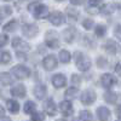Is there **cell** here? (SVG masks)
Segmentation results:
<instances>
[{
    "mask_svg": "<svg viewBox=\"0 0 121 121\" xmlns=\"http://www.w3.org/2000/svg\"><path fill=\"white\" fill-rule=\"evenodd\" d=\"M74 59H75V65L80 72H86L91 68V59L82 52L76 51L74 53Z\"/></svg>",
    "mask_w": 121,
    "mask_h": 121,
    "instance_id": "6da1fadb",
    "label": "cell"
},
{
    "mask_svg": "<svg viewBox=\"0 0 121 121\" xmlns=\"http://www.w3.org/2000/svg\"><path fill=\"white\" fill-rule=\"evenodd\" d=\"M28 10L35 16V18H39V19L45 18L48 15L47 6L46 5H43V4H39V3H32V4L28 6Z\"/></svg>",
    "mask_w": 121,
    "mask_h": 121,
    "instance_id": "7a4b0ae2",
    "label": "cell"
},
{
    "mask_svg": "<svg viewBox=\"0 0 121 121\" xmlns=\"http://www.w3.org/2000/svg\"><path fill=\"white\" fill-rule=\"evenodd\" d=\"M11 74H13V76L18 80H26L30 75V70H29V68H27L23 64H18V65L12 67Z\"/></svg>",
    "mask_w": 121,
    "mask_h": 121,
    "instance_id": "3957f363",
    "label": "cell"
},
{
    "mask_svg": "<svg viewBox=\"0 0 121 121\" xmlns=\"http://www.w3.org/2000/svg\"><path fill=\"white\" fill-rule=\"evenodd\" d=\"M45 43L46 46L50 48H57L59 46V40H58V34L55 30H47L45 34Z\"/></svg>",
    "mask_w": 121,
    "mask_h": 121,
    "instance_id": "277c9868",
    "label": "cell"
},
{
    "mask_svg": "<svg viewBox=\"0 0 121 121\" xmlns=\"http://www.w3.org/2000/svg\"><path fill=\"white\" fill-rule=\"evenodd\" d=\"M97 96H96V92L92 90V88H87L85 90L84 92L81 93L80 96V100H81V103L85 104V105H91L95 103Z\"/></svg>",
    "mask_w": 121,
    "mask_h": 121,
    "instance_id": "5b68a950",
    "label": "cell"
},
{
    "mask_svg": "<svg viewBox=\"0 0 121 121\" xmlns=\"http://www.w3.org/2000/svg\"><path fill=\"white\" fill-rule=\"evenodd\" d=\"M12 47L19 53H27L30 50V46L28 45V43H26L21 38H15L12 40Z\"/></svg>",
    "mask_w": 121,
    "mask_h": 121,
    "instance_id": "8992f818",
    "label": "cell"
},
{
    "mask_svg": "<svg viewBox=\"0 0 121 121\" xmlns=\"http://www.w3.org/2000/svg\"><path fill=\"white\" fill-rule=\"evenodd\" d=\"M100 84H102V86L105 87V88H112L113 86H115L117 84V80L113 74L105 73L100 76Z\"/></svg>",
    "mask_w": 121,
    "mask_h": 121,
    "instance_id": "52a82bcc",
    "label": "cell"
},
{
    "mask_svg": "<svg viewBox=\"0 0 121 121\" xmlns=\"http://www.w3.org/2000/svg\"><path fill=\"white\" fill-rule=\"evenodd\" d=\"M43 67L47 72H52L57 68V58L53 55H48L43 59Z\"/></svg>",
    "mask_w": 121,
    "mask_h": 121,
    "instance_id": "ba28073f",
    "label": "cell"
},
{
    "mask_svg": "<svg viewBox=\"0 0 121 121\" xmlns=\"http://www.w3.org/2000/svg\"><path fill=\"white\" fill-rule=\"evenodd\" d=\"M38 32H39L38 26H35V24H33V23H28V24H24V26L22 27V33H23V35H26V36L29 38V39H33V38L38 34Z\"/></svg>",
    "mask_w": 121,
    "mask_h": 121,
    "instance_id": "9c48e42d",
    "label": "cell"
},
{
    "mask_svg": "<svg viewBox=\"0 0 121 121\" xmlns=\"http://www.w3.org/2000/svg\"><path fill=\"white\" fill-rule=\"evenodd\" d=\"M48 21L51 22L53 26H60V24L64 23V16H63L62 12H59V11H53V12L50 13Z\"/></svg>",
    "mask_w": 121,
    "mask_h": 121,
    "instance_id": "30bf717a",
    "label": "cell"
},
{
    "mask_svg": "<svg viewBox=\"0 0 121 121\" xmlns=\"http://www.w3.org/2000/svg\"><path fill=\"white\" fill-rule=\"evenodd\" d=\"M63 39L67 44H72L76 36V29L74 27H68L67 29L63 30Z\"/></svg>",
    "mask_w": 121,
    "mask_h": 121,
    "instance_id": "8fae6325",
    "label": "cell"
},
{
    "mask_svg": "<svg viewBox=\"0 0 121 121\" xmlns=\"http://www.w3.org/2000/svg\"><path fill=\"white\" fill-rule=\"evenodd\" d=\"M59 112L64 116H70L74 113L73 104L70 103L69 100H63V102H60V104H59Z\"/></svg>",
    "mask_w": 121,
    "mask_h": 121,
    "instance_id": "7c38bea8",
    "label": "cell"
},
{
    "mask_svg": "<svg viewBox=\"0 0 121 121\" xmlns=\"http://www.w3.org/2000/svg\"><path fill=\"white\" fill-rule=\"evenodd\" d=\"M10 92H11V95H12L13 97H16V98H24L26 95H27V90H26L24 85L18 84V85L13 86Z\"/></svg>",
    "mask_w": 121,
    "mask_h": 121,
    "instance_id": "4fadbf2b",
    "label": "cell"
},
{
    "mask_svg": "<svg viewBox=\"0 0 121 121\" xmlns=\"http://www.w3.org/2000/svg\"><path fill=\"white\" fill-rule=\"evenodd\" d=\"M52 85L56 88H62L67 85V78L63 74H55L52 76Z\"/></svg>",
    "mask_w": 121,
    "mask_h": 121,
    "instance_id": "5bb4252c",
    "label": "cell"
},
{
    "mask_svg": "<svg viewBox=\"0 0 121 121\" xmlns=\"http://www.w3.org/2000/svg\"><path fill=\"white\" fill-rule=\"evenodd\" d=\"M44 109H45V113L48 115V116H53L56 115V112H57V107H56V103L53 102L52 98H48L45 104H44Z\"/></svg>",
    "mask_w": 121,
    "mask_h": 121,
    "instance_id": "9a60e30c",
    "label": "cell"
},
{
    "mask_svg": "<svg viewBox=\"0 0 121 121\" xmlns=\"http://www.w3.org/2000/svg\"><path fill=\"white\" fill-rule=\"evenodd\" d=\"M96 113H97V117L99 121H108L110 119V115H112L110 110L105 107H98Z\"/></svg>",
    "mask_w": 121,
    "mask_h": 121,
    "instance_id": "2e32d148",
    "label": "cell"
},
{
    "mask_svg": "<svg viewBox=\"0 0 121 121\" xmlns=\"http://www.w3.org/2000/svg\"><path fill=\"white\" fill-rule=\"evenodd\" d=\"M33 92H34V95H35V97L38 99H44L46 97V95H47V88L43 84H38V85L34 86Z\"/></svg>",
    "mask_w": 121,
    "mask_h": 121,
    "instance_id": "e0dca14e",
    "label": "cell"
},
{
    "mask_svg": "<svg viewBox=\"0 0 121 121\" xmlns=\"http://www.w3.org/2000/svg\"><path fill=\"white\" fill-rule=\"evenodd\" d=\"M103 48L105 50V52H108L109 55H115L116 51H117L116 43L114 41V40H112V39H108V40H107L105 44H104V46H103Z\"/></svg>",
    "mask_w": 121,
    "mask_h": 121,
    "instance_id": "ac0fdd59",
    "label": "cell"
},
{
    "mask_svg": "<svg viewBox=\"0 0 121 121\" xmlns=\"http://www.w3.org/2000/svg\"><path fill=\"white\" fill-rule=\"evenodd\" d=\"M6 107L9 109V112L12 113V114H17L19 112V103L15 99H7L6 100Z\"/></svg>",
    "mask_w": 121,
    "mask_h": 121,
    "instance_id": "d6986e66",
    "label": "cell"
},
{
    "mask_svg": "<svg viewBox=\"0 0 121 121\" xmlns=\"http://www.w3.org/2000/svg\"><path fill=\"white\" fill-rule=\"evenodd\" d=\"M103 98L107 103L109 104H115L116 100H117V95L115 92H113V91H107V92L103 95Z\"/></svg>",
    "mask_w": 121,
    "mask_h": 121,
    "instance_id": "ffe728a7",
    "label": "cell"
},
{
    "mask_svg": "<svg viewBox=\"0 0 121 121\" xmlns=\"http://www.w3.org/2000/svg\"><path fill=\"white\" fill-rule=\"evenodd\" d=\"M58 57H59V60L62 63H69L70 59H72V55H70V52L68 50H60Z\"/></svg>",
    "mask_w": 121,
    "mask_h": 121,
    "instance_id": "44dd1931",
    "label": "cell"
},
{
    "mask_svg": "<svg viewBox=\"0 0 121 121\" xmlns=\"http://www.w3.org/2000/svg\"><path fill=\"white\" fill-rule=\"evenodd\" d=\"M17 27H18V22L16 21V19H12V21H10L9 23H6V24L3 27V29L5 30V32L12 33V32H15V30L17 29Z\"/></svg>",
    "mask_w": 121,
    "mask_h": 121,
    "instance_id": "7402d4cb",
    "label": "cell"
},
{
    "mask_svg": "<svg viewBox=\"0 0 121 121\" xmlns=\"http://www.w3.org/2000/svg\"><path fill=\"white\" fill-rule=\"evenodd\" d=\"M23 110L26 114H33L35 113V103L33 100H27L24 103V107H23Z\"/></svg>",
    "mask_w": 121,
    "mask_h": 121,
    "instance_id": "603a6c76",
    "label": "cell"
},
{
    "mask_svg": "<svg viewBox=\"0 0 121 121\" xmlns=\"http://www.w3.org/2000/svg\"><path fill=\"white\" fill-rule=\"evenodd\" d=\"M11 60H12V57H11V53H10L9 51H3L1 52V56H0V62H1L3 65L9 64Z\"/></svg>",
    "mask_w": 121,
    "mask_h": 121,
    "instance_id": "cb8c5ba5",
    "label": "cell"
},
{
    "mask_svg": "<svg viewBox=\"0 0 121 121\" xmlns=\"http://www.w3.org/2000/svg\"><path fill=\"white\" fill-rule=\"evenodd\" d=\"M78 93H79V88L78 87H69V88H67L64 96H65L67 99H73V98L76 97Z\"/></svg>",
    "mask_w": 121,
    "mask_h": 121,
    "instance_id": "d4e9b609",
    "label": "cell"
},
{
    "mask_svg": "<svg viewBox=\"0 0 121 121\" xmlns=\"http://www.w3.org/2000/svg\"><path fill=\"white\" fill-rule=\"evenodd\" d=\"M67 16L72 19V21H76L78 17H79V11H78L76 9L68 7V9H67Z\"/></svg>",
    "mask_w": 121,
    "mask_h": 121,
    "instance_id": "484cf974",
    "label": "cell"
},
{
    "mask_svg": "<svg viewBox=\"0 0 121 121\" xmlns=\"http://www.w3.org/2000/svg\"><path fill=\"white\" fill-rule=\"evenodd\" d=\"M12 84V78L9 73H1V85L3 86H9Z\"/></svg>",
    "mask_w": 121,
    "mask_h": 121,
    "instance_id": "4316f807",
    "label": "cell"
},
{
    "mask_svg": "<svg viewBox=\"0 0 121 121\" xmlns=\"http://www.w3.org/2000/svg\"><path fill=\"white\" fill-rule=\"evenodd\" d=\"M80 119L82 121H93L92 113H91L90 110H81V112H80Z\"/></svg>",
    "mask_w": 121,
    "mask_h": 121,
    "instance_id": "83f0119b",
    "label": "cell"
},
{
    "mask_svg": "<svg viewBox=\"0 0 121 121\" xmlns=\"http://www.w3.org/2000/svg\"><path fill=\"white\" fill-rule=\"evenodd\" d=\"M105 33H107V28H105V26H103V24H97V26H96L95 34H96L98 38L104 36V35H105Z\"/></svg>",
    "mask_w": 121,
    "mask_h": 121,
    "instance_id": "f1b7e54d",
    "label": "cell"
},
{
    "mask_svg": "<svg viewBox=\"0 0 121 121\" xmlns=\"http://www.w3.org/2000/svg\"><path fill=\"white\" fill-rule=\"evenodd\" d=\"M45 114L43 112H35L32 114V121H44Z\"/></svg>",
    "mask_w": 121,
    "mask_h": 121,
    "instance_id": "f546056e",
    "label": "cell"
},
{
    "mask_svg": "<svg viewBox=\"0 0 121 121\" xmlns=\"http://www.w3.org/2000/svg\"><path fill=\"white\" fill-rule=\"evenodd\" d=\"M114 10H115V6H114V5L108 4V5H105L104 7H102L100 12H103L104 15H110V13H113V12H114Z\"/></svg>",
    "mask_w": 121,
    "mask_h": 121,
    "instance_id": "4dcf8cb0",
    "label": "cell"
},
{
    "mask_svg": "<svg viewBox=\"0 0 121 121\" xmlns=\"http://www.w3.org/2000/svg\"><path fill=\"white\" fill-rule=\"evenodd\" d=\"M12 13V9L10 6H1V19H4L6 16H10Z\"/></svg>",
    "mask_w": 121,
    "mask_h": 121,
    "instance_id": "1f68e13d",
    "label": "cell"
},
{
    "mask_svg": "<svg viewBox=\"0 0 121 121\" xmlns=\"http://www.w3.org/2000/svg\"><path fill=\"white\" fill-rule=\"evenodd\" d=\"M95 26V22L92 21L91 18H86L84 19V22H82V27L86 29V30H90V29H92Z\"/></svg>",
    "mask_w": 121,
    "mask_h": 121,
    "instance_id": "d6a6232c",
    "label": "cell"
},
{
    "mask_svg": "<svg viewBox=\"0 0 121 121\" xmlns=\"http://www.w3.org/2000/svg\"><path fill=\"white\" fill-rule=\"evenodd\" d=\"M108 62H107V59L104 58V57H99L98 59H97V67L98 68H100V69H102V68H105L108 64H107Z\"/></svg>",
    "mask_w": 121,
    "mask_h": 121,
    "instance_id": "836d02e7",
    "label": "cell"
},
{
    "mask_svg": "<svg viewBox=\"0 0 121 121\" xmlns=\"http://www.w3.org/2000/svg\"><path fill=\"white\" fill-rule=\"evenodd\" d=\"M7 43H9V36L6 34H1V36H0V46L4 47Z\"/></svg>",
    "mask_w": 121,
    "mask_h": 121,
    "instance_id": "e575fe53",
    "label": "cell"
},
{
    "mask_svg": "<svg viewBox=\"0 0 121 121\" xmlns=\"http://www.w3.org/2000/svg\"><path fill=\"white\" fill-rule=\"evenodd\" d=\"M72 82L73 84H80L81 82V78H80L79 75H76V74H73L72 75Z\"/></svg>",
    "mask_w": 121,
    "mask_h": 121,
    "instance_id": "d590c367",
    "label": "cell"
},
{
    "mask_svg": "<svg viewBox=\"0 0 121 121\" xmlns=\"http://www.w3.org/2000/svg\"><path fill=\"white\" fill-rule=\"evenodd\" d=\"M70 3L73 5H82L85 3V0H70Z\"/></svg>",
    "mask_w": 121,
    "mask_h": 121,
    "instance_id": "8d00e7d4",
    "label": "cell"
},
{
    "mask_svg": "<svg viewBox=\"0 0 121 121\" xmlns=\"http://www.w3.org/2000/svg\"><path fill=\"white\" fill-rule=\"evenodd\" d=\"M115 34H116V35H117V38L121 40V24H120V26H119V27L115 29Z\"/></svg>",
    "mask_w": 121,
    "mask_h": 121,
    "instance_id": "74e56055",
    "label": "cell"
},
{
    "mask_svg": "<svg viewBox=\"0 0 121 121\" xmlns=\"http://www.w3.org/2000/svg\"><path fill=\"white\" fill-rule=\"evenodd\" d=\"M115 72L121 76V63H117V64L115 65Z\"/></svg>",
    "mask_w": 121,
    "mask_h": 121,
    "instance_id": "f35d334b",
    "label": "cell"
},
{
    "mask_svg": "<svg viewBox=\"0 0 121 121\" xmlns=\"http://www.w3.org/2000/svg\"><path fill=\"white\" fill-rule=\"evenodd\" d=\"M102 0H90V5L91 6H96V5H98Z\"/></svg>",
    "mask_w": 121,
    "mask_h": 121,
    "instance_id": "ab89813d",
    "label": "cell"
},
{
    "mask_svg": "<svg viewBox=\"0 0 121 121\" xmlns=\"http://www.w3.org/2000/svg\"><path fill=\"white\" fill-rule=\"evenodd\" d=\"M115 113H116V116H117L119 119H121V105H119V107L116 108Z\"/></svg>",
    "mask_w": 121,
    "mask_h": 121,
    "instance_id": "60d3db41",
    "label": "cell"
},
{
    "mask_svg": "<svg viewBox=\"0 0 121 121\" xmlns=\"http://www.w3.org/2000/svg\"><path fill=\"white\" fill-rule=\"evenodd\" d=\"M0 121H11V119L7 117V116H1V120Z\"/></svg>",
    "mask_w": 121,
    "mask_h": 121,
    "instance_id": "b9f144b4",
    "label": "cell"
},
{
    "mask_svg": "<svg viewBox=\"0 0 121 121\" xmlns=\"http://www.w3.org/2000/svg\"><path fill=\"white\" fill-rule=\"evenodd\" d=\"M57 121H65V120H63V119H58Z\"/></svg>",
    "mask_w": 121,
    "mask_h": 121,
    "instance_id": "7bdbcfd3",
    "label": "cell"
},
{
    "mask_svg": "<svg viewBox=\"0 0 121 121\" xmlns=\"http://www.w3.org/2000/svg\"><path fill=\"white\" fill-rule=\"evenodd\" d=\"M72 121H79V120H78V119H75V117H74V119H73V120H72Z\"/></svg>",
    "mask_w": 121,
    "mask_h": 121,
    "instance_id": "ee69618b",
    "label": "cell"
},
{
    "mask_svg": "<svg viewBox=\"0 0 121 121\" xmlns=\"http://www.w3.org/2000/svg\"><path fill=\"white\" fill-rule=\"evenodd\" d=\"M56 1H64V0H56Z\"/></svg>",
    "mask_w": 121,
    "mask_h": 121,
    "instance_id": "f6af8a7d",
    "label": "cell"
},
{
    "mask_svg": "<svg viewBox=\"0 0 121 121\" xmlns=\"http://www.w3.org/2000/svg\"><path fill=\"white\" fill-rule=\"evenodd\" d=\"M4 1H10V0H4Z\"/></svg>",
    "mask_w": 121,
    "mask_h": 121,
    "instance_id": "bcb514c9",
    "label": "cell"
},
{
    "mask_svg": "<svg viewBox=\"0 0 121 121\" xmlns=\"http://www.w3.org/2000/svg\"><path fill=\"white\" fill-rule=\"evenodd\" d=\"M22 1H23V0H22Z\"/></svg>",
    "mask_w": 121,
    "mask_h": 121,
    "instance_id": "7dc6e473",
    "label": "cell"
}]
</instances>
